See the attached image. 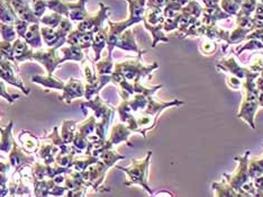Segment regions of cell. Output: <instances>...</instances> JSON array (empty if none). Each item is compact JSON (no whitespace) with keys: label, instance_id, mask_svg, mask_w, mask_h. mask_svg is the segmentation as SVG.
I'll list each match as a JSON object with an SVG mask.
<instances>
[{"label":"cell","instance_id":"obj_1","mask_svg":"<svg viewBox=\"0 0 263 197\" xmlns=\"http://www.w3.org/2000/svg\"><path fill=\"white\" fill-rule=\"evenodd\" d=\"M260 76L259 73H252L249 71L245 76V81L242 82L243 91L245 93L244 99L242 101V105L240 107V112L237 113V117L244 119L251 129H255L254 123V116L256 110H258L259 105V91L255 85V79Z\"/></svg>","mask_w":263,"mask_h":197},{"label":"cell","instance_id":"obj_2","mask_svg":"<svg viewBox=\"0 0 263 197\" xmlns=\"http://www.w3.org/2000/svg\"><path fill=\"white\" fill-rule=\"evenodd\" d=\"M152 152L148 151L147 156L142 159V160H136L132 159V166L128 168H123V167H117L118 169L126 172L127 175V182L125 183L126 186H132V185H140L145 190H147L148 194L152 195V189L148 186L147 183V169L148 165H150V159H151Z\"/></svg>","mask_w":263,"mask_h":197},{"label":"cell","instance_id":"obj_3","mask_svg":"<svg viewBox=\"0 0 263 197\" xmlns=\"http://www.w3.org/2000/svg\"><path fill=\"white\" fill-rule=\"evenodd\" d=\"M249 157H250V151L249 150L245 152L243 156L235 157L234 160L238 163V167H237V169L235 170L234 174H232V175L224 174L223 175V177L226 179V182L229 183L235 190H237L238 193H241L242 196H244V194L241 192V187L243 186L245 183L250 181Z\"/></svg>","mask_w":263,"mask_h":197},{"label":"cell","instance_id":"obj_4","mask_svg":"<svg viewBox=\"0 0 263 197\" xmlns=\"http://www.w3.org/2000/svg\"><path fill=\"white\" fill-rule=\"evenodd\" d=\"M217 69L225 71V73H229L233 76L237 77V78L240 79H244L245 76L249 73V69L247 68H242L240 64L236 62L235 58L231 56L230 58H223L220 59L219 61L217 62Z\"/></svg>","mask_w":263,"mask_h":197},{"label":"cell","instance_id":"obj_5","mask_svg":"<svg viewBox=\"0 0 263 197\" xmlns=\"http://www.w3.org/2000/svg\"><path fill=\"white\" fill-rule=\"evenodd\" d=\"M116 46L119 49L126 50V51H134L136 53H141L143 51H140L135 43V39L133 35V31L132 29H127L121 34V37L118 38L116 42Z\"/></svg>","mask_w":263,"mask_h":197},{"label":"cell","instance_id":"obj_6","mask_svg":"<svg viewBox=\"0 0 263 197\" xmlns=\"http://www.w3.org/2000/svg\"><path fill=\"white\" fill-rule=\"evenodd\" d=\"M130 133H132V130H129L128 127H125V125H123V124H117L112 128L110 138L108 141L110 142L111 146L118 145V143H121V142L128 143V138H129ZM128 145L132 147L130 143H128Z\"/></svg>","mask_w":263,"mask_h":197},{"label":"cell","instance_id":"obj_7","mask_svg":"<svg viewBox=\"0 0 263 197\" xmlns=\"http://www.w3.org/2000/svg\"><path fill=\"white\" fill-rule=\"evenodd\" d=\"M213 189L215 190V195L216 196H242L241 193H238L237 190L233 188L226 181H223L222 183H214Z\"/></svg>","mask_w":263,"mask_h":197},{"label":"cell","instance_id":"obj_8","mask_svg":"<svg viewBox=\"0 0 263 197\" xmlns=\"http://www.w3.org/2000/svg\"><path fill=\"white\" fill-rule=\"evenodd\" d=\"M107 44V29H104V31H99L96 34V37L93 38V43L92 47L96 53V61H98L100 59V53L103 51L105 45Z\"/></svg>","mask_w":263,"mask_h":197},{"label":"cell","instance_id":"obj_9","mask_svg":"<svg viewBox=\"0 0 263 197\" xmlns=\"http://www.w3.org/2000/svg\"><path fill=\"white\" fill-rule=\"evenodd\" d=\"M254 31L253 28H249V27H240L237 26L234 31H233L231 34H230V39H229V42H227V44L229 45H233V44H238L241 43L242 41H244L245 39H247L248 35Z\"/></svg>","mask_w":263,"mask_h":197},{"label":"cell","instance_id":"obj_10","mask_svg":"<svg viewBox=\"0 0 263 197\" xmlns=\"http://www.w3.org/2000/svg\"><path fill=\"white\" fill-rule=\"evenodd\" d=\"M263 174V157L256 158L249 161V176L250 179H253L259 177Z\"/></svg>","mask_w":263,"mask_h":197},{"label":"cell","instance_id":"obj_11","mask_svg":"<svg viewBox=\"0 0 263 197\" xmlns=\"http://www.w3.org/2000/svg\"><path fill=\"white\" fill-rule=\"evenodd\" d=\"M249 70L252 73H262L263 71V52H255L251 56L249 62Z\"/></svg>","mask_w":263,"mask_h":197},{"label":"cell","instance_id":"obj_12","mask_svg":"<svg viewBox=\"0 0 263 197\" xmlns=\"http://www.w3.org/2000/svg\"><path fill=\"white\" fill-rule=\"evenodd\" d=\"M220 8H222L225 13L233 16L238 13V10L241 9V5L236 3L235 0H222V2H220Z\"/></svg>","mask_w":263,"mask_h":197},{"label":"cell","instance_id":"obj_13","mask_svg":"<svg viewBox=\"0 0 263 197\" xmlns=\"http://www.w3.org/2000/svg\"><path fill=\"white\" fill-rule=\"evenodd\" d=\"M96 68H97V73L99 75H111V70H112L111 55L105 58L103 61H100L96 64Z\"/></svg>","mask_w":263,"mask_h":197},{"label":"cell","instance_id":"obj_14","mask_svg":"<svg viewBox=\"0 0 263 197\" xmlns=\"http://www.w3.org/2000/svg\"><path fill=\"white\" fill-rule=\"evenodd\" d=\"M26 135L24 136L23 134H21L20 135V140L22 141L24 148H25L28 152H33V151H35L37 149V146H39L37 145V140L32 134L28 133V136H26Z\"/></svg>","mask_w":263,"mask_h":197},{"label":"cell","instance_id":"obj_15","mask_svg":"<svg viewBox=\"0 0 263 197\" xmlns=\"http://www.w3.org/2000/svg\"><path fill=\"white\" fill-rule=\"evenodd\" d=\"M247 50H262L263 51V43L261 41L256 39H251L245 45H243L240 50L236 51V55H241L243 51Z\"/></svg>","mask_w":263,"mask_h":197},{"label":"cell","instance_id":"obj_16","mask_svg":"<svg viewBox=\"0 0 263 197\" xmlns=\"http://www.w3.org/2000/svg\"><path fill=\"white\" fill-rule=\"evenodd\" d=\"M216 50H217V44L211 39L205 40L200 46V52L204 56H211L213 53L216 52Z\"/></svg>","mask_w":263,"mask_h":197},{"label":"cell","instance_id":"obj_17","mask_svg":"<svg viewBox=\"0 0 263 197\" xmlns=\"http://www.w3.org/2000/svg\"><path fill=\"white\" fill-rule=\"evenodd\" d=\"M226 81H227V85H229L231 89H240L242 87V81L240 80V78H237L235 76L227 77Z\"/></svg>","mask_w":263,"mask_h":197},{"label":"cell","instance_id":"obj_18","mask_svg":"<svg viewBox=\"0 0 263 197\" xmlns=\"http://www.w3.org/2000/svg\"><path fill=\"white\" fill-rule=\"evenodd\" d=\"M253 185L256 192V196H262L263 195V174L253 179Z\"/></svg>","mask_w":263,"mask_h":197},{"label":"cell","instance_id":"obj_19","mask_svg":"<svg viewBox=\"0 0 263 197\" xmlns=\"http://www.w3.org/2000/svg\"><path fill=\"white\" fill-rule=\"evenodd\" d=\"M206 7H214V6H217L219 0H202Z\"/></svg>","mask_w":263,"mask_h":197},{"label":"cell","instance_id":"obj_20","mask_svg":"<svg viewBox=\"0 0 263 197\" xmlns=\"http://www.w3.org/2000/svg\"><path fill=\"white\" fill-rule=\"evenodd\" d=\"M259 105L263 107V92H259Z\"/></svg>","mask_w":263,"mask_h":197},{"label":"cell","instance_id":"obj_21","mask_svg":"<svg viewBox=\"0 0 263 197\" xmlns=\"http://www.w3.org/2000/svg\"><path fill=\"white\" fill-rule=\"evenodd\" d=\"M235 2H236V3H238L240 5H242V3L244 2V0H235Z\"/></svg>","mask_w":263,"mask_h":197}]
</instances>
